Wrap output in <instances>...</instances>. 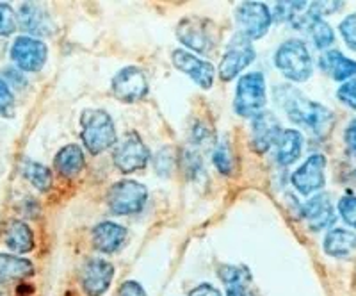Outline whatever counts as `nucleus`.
<instances>
[{"instance_id":"nucleus-1","label":"nucleus","mask_w":356,"mask_h":296,"mask_svg":"<svg viewBox=\"0 0 356 296\" xmlns=\"http://www.w3.org/2000/svg\"><path fill=\"white\" fill-rule=\"evenodd\" d=\"M275 98L292 122L305 127L319 138H326L330 134L335 123V114L328 107L310 100L292 86H276Z\"/></svg>"},{"instance_id":"nucleus-2","label":"nucleus","mask_w":356,"mask_h":296,"mask_svg":"<svg viewBox=\"0 0 356 296\" xmlns=\"http://www.w3.org/2000/svg\"><path fill=\"white\" fill-rule=\"evenodd\" d=\"M81 138L93 155L109 150L118 143L113 118L104 109H86L81 116Z\"/></svg>"},{"instance_id":"nucleus-3","label":"nucleus","mask_w":356,"mask_h":296,"mask_svg":"<svg viewBox=\"0 0 356 296\" xmlns=\"http://www.w3.org/2000/svg\"><path fill=\"white\" fill-rule=\"evenodd\" d=\"M275 66L292 82H305L314 73L310 50L301 40H287L275 52Z\"/></svg>"},{"instance_id":"nucleus-4","label":"nucleus","mask_w":356,"mask_h":296,"mask_svg":"<svg viewBox=\"0 0 356 296\" xmlns=\"http://www.w3.org/2000/svg\"><path fill=\"white\" fill-rule=\"evenodd\" d=\"M177 38L184 47L193 52L207 54L218 47L219 29L209 18L187 17L177 27Z\"/></svg>"},{"instance_id":"nucleus-5","label":"nucleus","mask_w":356,"mask_h":296,"mask_svg":"<svg viewBox=\"0 0 356 296\" xmlns=\"http://www.w3.org/2000/svg\"><path fill=\"white\" fill-rule=\"evenodd\" d=\"M266 106V79L262 73L251 72L237 82L234 98L235 113L243 118H255Z\"/></svg>"},{"instance_id":"nucleus-6","label":"nucleus","mask_w":356,"mask_h":296,"mask_svg":"<svg viewBox=\"0 0 356 296\" xmlns=\"http://www.w3.org/2000/svg\"><path fill=\"white\" fill-rule=\"evenodd\" d=\"M148 200V189L136 180H120L107 191V207L113 215L130 216L143 211Z\"/></svg>"},{"instance_id":"nucleus-7","label":"nucleus","mask_w":356,"mask_h":296,"mask_svg":"<svg viewBox=\"0 0 356 296\" xmlns=\"http://www.w3.org/2000/svg\"><path fill=\"white\" fill-rule=\"evenodd\" d=\"M150 157L152 154L148 150V146L145 145L141 136L138 132H132V130L127 132L114 145L113 161L122 173H134V171L143 170L150 162Z\"/></svg>"},{"instance_id":"nucleus-8","label":"nucleus","mask_w":356,"mask_h":296,"mask_svg":"<svg viewBox=\"0 0 356 296\" xmlns=\"http://www.w3.org/2000/svg\"><path fill=\"white\" fill-rule=\"evenodd\" d=\"M235 22H237L241 36L250 41L260 40L271 27V9L262 2H243L235 9Z\"/></svg>"},{"instance_id":"nucleus-9","label":"nucleus","mask_w":356,"mask_h":296,"mask_svg":"<svg viewBox=\"0 0 356 296\" xmlns=\"http://www.w3.org/2000/svg\"><path fill=\"white\" fill-rule=\"evenodd\" d=\"M255 57L257 54L251 41L237 34V36L232 38L227 50L222 54L221 65H219V77L222 81H234L241 72H244L251 63L255 61Z\"/></svg>"},{"instance_id":"nucleus-10","label":"nucleus","mask_w":356,"mask_h":296,"mask_svg":"<svg viewBox=\"0 0 356 296\" xmlns=\"http://www.w3.org/2000/svg\"><path fill=\"white\" fill-rule=\"evenodd\" d=\"M113 93L118 100L125 102V104H134L139 102L148 95L150 84L146 79L145 72L138 66H125L113 77Z\"/></svg>"},{"instance_id":"nucleus-11","label":"nucleus","mask_w":356,"mask_h":296,"mask_svg":"<svg viewBox=\"0 0 356 296\" xmlns=\"http://www.w3.org/2000/svg\"><path fill=\"white\" fill-rule=\"evenodd\" d=\"M326 157L323 154H312L294 173L291 182L301 195H312L326 186Z\"/></svg>"},{"instance_id":"nucleus-12","label":"nucleus","mask_w":356,"mask_h":296,"mask_svg":"<svg viewBox=\"0 0 356 296\" xmlns=\"http://www.w3.org/2000/svg\"><path fill=\"white\" fill-rule=\"evenodd\" d=\"M171 61H173L175 68L184 72L186 75H189L202 90H211L212 84H214V66L209 61H203V59L196 57L195 54L189 52V50H173V54H171Z\"/></svg>"},{"instance_id":"nucleus-13","label":"nucleus","mask_w":356,"mask_h":296,"mask_svg":"<svg viewBox=\"0 0 356 296\" xmlns=\"http://www.w3.org/2000/svg\"><path fill=\"white\" fill-rule=\"evenodd\" d=\"M49 49L41 40L31 36H20L11 49L13 61L25 72H40L47 63Z\"/></svg>"},{"instance_id":"nucleus-14","label":"nucleus","mask_w":356,"mask_h":296,"mask_svg":"<svg viewBox=\"0 0 356 296\" xmlns=\"http://www.w3.org/2000/svg\"><path fill=\"white\" fill-rule=\"evenodd\" d=\"M114 279V266L109 260L89 259L82 268V291L88 296H102L111 288Z\"/></svg>"},{"instance_id":"nucleus-15","label":"nucleus","mask_w":356,"mask_h":296,"mask_svg":"<svg viewBox=\"0 0 356 296\" xmlns=\"http://www.w3.org/2000/svg\"><path fill=\"white\" fill-rule=\"evenodd\" d=\"M282 134L278 118L269 111H262L251 120V146L259 154H266Z\"/></svg>"},{"instance_id":"nucleus-16","label":"nucleus","mask_w":356,"mask_h":296,"mask_svg":"<svg viewBox=\"0 0 356 296\" xmlns=\"http://www.w3.org/2000/svg\"><path fill=\"white\" fill-rule=\"evenodd\" d=\"M301 216L307 219L308 227L314 232H321L324 228H330L335 224V207L328 193H319L312 196L308 202L301 207Z\"/></svg>"},{"instance_id":"nucleus-17","label":"nucleus","mask_w":356,"mask_h":296,"mask_svg":"<svg viewBox=\"0 0 356 296\" xmlns=\"http://www.w3.org/2000/svg\"><path fill=\"white\" fill-rule=\"evenodd\" d=\"M91 241L102 254H114L125 244L127 228L114 221H102L91 232Z\"/></svg>"},{"instance_id":"nucleus-18","label":"nucleus","mask_w":356,"mask_h":296,"mask_svg":"<svg viewBox=\"0 0 356 296\" xmlns=\"http://www.w3.org/2000/svg\"><path fill=\"white\" fill-rule=\"evenodd\" d=\"M319 66L333 81L346 82L356 77V61L349 59L340 50H328L319 59Z\"/></svg>"},{"instance_id":"nucleus-19","label":"nucleus","mask_w":356,"mask_h":296,"mask_svg":"<svg viewBox=\"0 0 356 296\" xmlns=\"http://www.w3.org/2000/svg\"><path fill=\"white\" fill-rule=\"evenodd\" d=\"M303 150V134L300 130H282L280 138L275 143V159L282 166H291L300 159Z\"/></svg>"},{"instance_id":"nucleus-20","label":"nucleus","mask_w":356,"mask_h":296,"mask_svg":"<svg viewBox=\"0 0 356 296\" xmlns=\"http://www.w3.org/2000/svg\"><path fill=\"white\" fill-rule=\"evenodd\" d=\"M324 251L335 259H349L356 254V234L344 228H332L324 237Z\"/></svg>"},{"instance_id":"nucleus-21","label":"nucleus","mask_w":356,"mask_h":296,"mask_svg":"<svg viewBox=\"0 0 356 296\" xmlns=\"http://www.w3.org/2000/svg\"><path fill=\"white\" fill-rule=\"evenodd\" d=\"M219 276L227 286V296H255L251 289V273L244 266H221Z\"/></svg>"},{"instance_id":"nucleus-22","label":"nucleus","mask_w":356,"mask_h":296,"mask_svg":"<svg viewBox=\"0 0 356 296\" xmlns=\"http://www.w3.org/2000/svg\"><path fill=\"white\" fill-rule=\"evenodd\" d=\"M20 24L31 34H50V15L41 4L25 2L20 8Z\"/></svg>"},{"instance_id":"nucleus-23","label":"nucleus","mask_w":356,"mask_h":296,"mask_svg":"<svg viewBox=\"0 0 356 296\" xmlns=\"http://www.w3.org/2000/svg\"><path fill=\"white\" fill-rule=\"evenodd\" d=\"M34 275V264L29 259L9 254H0V284L24 280Z\"/></svg>"},{"instance_id":"nucleus-24","label":"nucleus","mask_w":356,"mask_h":296,"mask_svg":"<svg viewBox=\"0 0 356 296\" xmlns=\"http://www.w3.org/2000/svg\"><path fill=\"white\" fill-rule=\"evenodd\" d=\"M84 152L79 145H66L54 159V166L63 177H77L84 170Z\"/></svg>"},{"instance_id":"nucleus-25","label":"nucleus","mask_w":356,"mask_h":296,"mask_svg":"<svg viewBox=\"0 0 356 296\" xmlns=\"http://www.w3.org/2000/svg\"><path fill=\"white\" fill-rule=\"evenodd\" d=\"M6 244L11 248L13 251L18 254H29L34 248V234L33 228L29 227L27 224L17 219L8 225L6 231Z\"/></svg>"},{"instance_id":"nucleus-26","label":"nucleus","mask_w":356,"mask_h":296,"mask_svg":"<svg viewBox=\"0 0 356 296\" xmlns=\"http://www.w3.org/2000/svg\"><path fill=\"white\" fill-rule=\"evenodd\" d=\"M25 177L40 191H49L52 186V171L40 162H29L25 168Z\"/></svg>"},{"instance_id":"nucleus-27","label":"nucleus","mask_w":356,"mask_h":296,"mask_svg":"<svg viewBox=\"0 0 356 296\" xmlns=\"http://www.w3.org/2000/svg\"><path fill=\"white\" fill-rule=\"evenodd\" d=\"M312 40L316 43V47L319 50H326L328 47H332L335 43V33H333L332 25L324 20H317L316 24L310 27Z\"/></svg>"},{"instance_id":"nucleus-28","label":"nucleus","mask_w":356,"mask_h":296,"mask_svg":"<svg viewBox=\"0 0 356 296\" xmlns=\"http://www.w3.org/2000/svg\"><path fill=\"white\" fill-rule=\"evenodd\" d=\"M212 161H214L216 168H218L219 173L222 175H232L234 171V155H232L230 146H228L227 141L219 143L216 146L214 155H212Z\"/></svg>"},{"instance_id":"nucleus-29","label":"nucleus","mask_w":356,"mask_h":296,"mask_svg":"<svg viewBox=\"0 0 356 296\" xmlns=\"http://www.w3.org/2000/svg\"><path fill=\"white\" fill-rule=\"evenodd\" d=\"M339 212L349 227L356 228V196L346 195L339 200Z\"/></svg>"},{"instance_id":"nucleus-30","label":"nucleus","mask_w":356,"mask_h":296,"mask_svg":"<svg viewBox=\"0 0 356 296\" xmlns=\"http://www.w3.org/2000/svg\"><path fill=\"white\" fill-rule=\"evenodd\" d=\"M17 31V17L11 6L0 2V36H9Z\"/></svg>"},{"instance_id":"nucleus-31","label":"nucleus","mask_w":356,"mask_h":296,"mask_svg":"<svg viewBox=\"0 0 356 296\" xmlns=\"http://www.w3.org/2000/svg\"><path fill=\"white\" fill-rule=\"evenodd\" d=\"M339 31L342 38H344L346 45L356 52V13H351L349 17H346L344 20L340 22Z\"/></svg>"},{"instance_id":"nucleus-32","label":"nucleus","mask_w":356,"mask_h":296,"mask_svg":"<svg viewBox=\"0 0 356 296\" xmlns=\"http://www.w3.org/2000/svg\"><path fill=\"white\" fill-rule=\"evenodd\" d=\"M0 114L6 118L15 116V97L9 90L8 82L0 79Z\"/></svg>"},{"instance_id":"nucleus-33","label":"nucleus","mask_w":356,"mask_h":296,"mask_svg":"<svg viewBox=\"0 0 356 296\" xmlns=\"http://www.w3.org/2000/svg\"><path fill=\"white\" fill-rule=\"evenodd\" d=\"M337 98H339L344 106L351 107L356 111V77L351 81L342 82V86L337 91Z\"/></svg>"},{"instance_id":"nucleus-34","label":"nucleus","mask_w":356,"mask_h":296,"mask_svg":"<svg viewBox=\"0 0 356 296\" xmlns=\"http://www.w3.org/2000/svg\"><path fill=\"white\" fill-rule=\"evenodd\" d=\"M118 296H146V291L136 280H127V282L120 286Z\"/></svg>"},{"instance_id":"nucleus-35","label":"nucleus","mask_w":356,"mask_h":296,"mask_svg":"<svg viewBox=\"0 0 356 296\" xmlns=\"http://www.w3.org/2000/svg\"><path fill=\"white\" fill-rule=\"evenodd\" d=\"M161 166H166V175H170V171L173 170L175 166V157H173V152L170 148L166 150H161L155 157V170H161Z\"/></svg>"},{"instance_id":"nucleus-36","label":"nucleus","mask_w":356,"mask_h":296,"mask_svg":"<svg viewBox=\"0 0 356 296\" xmlns=\"http://www.w3.org/2000/svg\"><path fill=\"white\" fill-rule=\"evenodd\" d=\"M344 141L348 145V148L356 154V118L348 123L344 130Z\"/></svg>"},{"instance_id":"nucleus-37","label":"nucleus","mask_w":356,"mask_h":296,"mask_svg":"<svg viewBox=\"0 0 356 296\" xmlns=\"http://www.w3.org/2000/svg\"><path fill=\"white\" fill-rule=\"evenodd\" d=\"M189 296H222L219 289H216L211 284H202L189 293Z\"/></svg>"}]
</instances>
